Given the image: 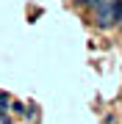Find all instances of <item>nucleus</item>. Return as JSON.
<instances>
[{
    "instance_id": "nucleus-1",
    "label": "nucleus",
    "mask_w": 122,
    "mask_h": 124,
    "mask_svg": "<svg viewBox=\"0 0 122 124\" xmlns=\"http://www.w3.org/2000/svg\"><path fill=\"white\" fill-rule=\"evenodd\" d=\"M92 14H94V25L108 31V28H114L122 19V0H103Z\"/></svg>"
},
{
    "instance_id": "nucleus-5",
    "label": "nucleus",
    "mask_w": 122,
    "mask_h": 124,
    "mask_svg": "<svg viewBox=\"0 0 122 124\" xmlns=\"http://www.w3.org/2000/svg\"><path fill=\"white\" fill-rule=\"evenodd\" d=\"M0 121H3V124H9V116H6L3 110H0Z\"/></svg>"
},
{
    "instance_id": "nucleus-2",
    "label": "nucleus",
    "mask_w": 122,
    "mask_h": 124,
    "mask_svg": "<svg viewBox=\"0 0 122 124\" xmlns=\"http://www.w3.org/2000/svg\"><path fill=\"white\" fill-rule=\"evenodd\" d=\"M22 116H25V119H31V121H36V119H39V110H36V105H28Z\"/></svg>"
},
{
    "instance_id": "nucleus-4",
    "label": "nucleus",
    "mask_w": 122,
    "mask_h": 124,
    "mask_svg": "<svg viewBox=\"0 0 122 124\" xmlns=\"http://www.w3.org/2000/svg\"><path fill=\"white\" fill-rule=\"evenodd\" d=\"M9 105H11V99H9V94H0V110H9Z\"/></svg>"
},
{
    "instance_id": "nucleus-3",
    "label": "nucleus",
    "mask_w": 122,
    "mask_h": 124,
    "mask_svg": "<svg viewBox=\"0 0 122 124\" xmlns=\"http://www.w3.org/2000/svg\"><path fill=\"white\" fill-rule=\"evenodd\" d=\"M100 3H103V0H78V6H86V8H92V11H94Z\"/></svg>"
}]
</instances>
